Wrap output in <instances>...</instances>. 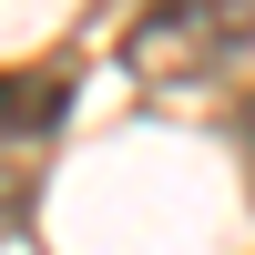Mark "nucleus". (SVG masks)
<instances>
[{
	"label": "nucleus",
	"mask_w": 255,
	"mask_h": 255,
	"mask_svg": "<svg viewBox=\"0 0 255 255\" xmlns=\"http://www.w3.org/2000/svg\"><path fill=\"white\" fill-rule=\"evenodd\" d=\"M245 41H255V0H153L123 41V72L143 92H184V82L235 72Z\"/></svg>",
	"instance_id": "obj_1"
},
{
	"label": "nucleus",
	"mask_w": 255,
	"mask_h": 255,
	"mask_svg": "<svg viewBox=\"0 0 255 255\" xmlns=\"http://www.w3.org/2000/svg\"><path fill=\"white\" fill-rule=\"evenodd\" d=\"M72 113V72H0V143H31V133H51V123Z\"/></svg>",
	"instance_id": "obj_2"
},
{
	"label": "nucleus",
	"mask_w": 255,
	"mask_h": 255,
	"mask_svg": "<svg viewBox=\"0 0 255 255\" xmlns=\"http://www.w3.org/2000/svg\"><path fill=\"white\" fill-rule=\"evenodd\" d=\"M245 143H255V113H245Z\"/></svg>",
	"instance_id": "obj_3"
}]
</instances>
